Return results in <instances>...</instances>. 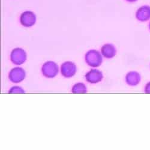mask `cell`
<instances>
[{"label":"cell","mask_w":150,"mask_h":150,"mask_svg":"<svg viewBox=\"0 0 150 150\" xmlns=\"http://www.w3.org/2000/svg\"><path fill=\"white\" fill-rule=\"evenodd\" d=\"M126 82L127 83L131 86H135L141 82V76L140 74L137 71H130L126 76Z\"/></svg>","instance_id":"3"},{"label":"cell","mask_w":150,"mask_h":150,"mask_svg":"<svg viewBox=\"0 0 150 150\" xmlns=\"http://www.w3.org/2000/svg\"><path fill=\"white\" fill-rule=\"evenodd\" d=\"M126 1L129 2V3H135V2L137 1H138V0H126Z\"/></svg>","instance_id":"6"},{"label":"cell","mask_w":150,"mask_h":150,"mask_svg":"<svg viewBox=\"0 0 150 150\" xmlns=\"http://www.w3.org/2000/svg\"><path fill=\"white\" fill-rule=\"evenodd\" d=\"M145 93H147V94H150V82H148L145 86Z\"/></svg>","instance_id":"5"},{"label":"cell","mask_w":150,"mask_h":150,"mask_svg":"<svg viewBox=\"0 0 150 150\" xmlns=\"http://www.w3.org/2000/svg\"><path fill=\"white\" fill-rule=\"evenodd\" d=\"M102 52L107 58H112L115 55L116 49L114 45L111 44H106L102 47Z\"/></svg>","instance_id":"4"},{"label":"cell","mask_w":150,"mask_h":150,"mask_svg":"<svg viewBox=\"0 0 150 150\" xmlns=\"http://www.w3.org/2000/svg\"><path fill=\"white\" fill-rule=\"evenodd\" d=\"M36 21V16L32 11H26L21 16V22L22 25L29 27L33 26Z\"/></svg>","instance_id":"2"},{"label":"cell","mask_w":150,"mask_h":150,"mask_svg":"<svg viewBox=\"0 0 150 150\" xmlns=\"http://www.w3.org/2000/svg\"><path fill=\"white\" fill-rule=\"evenodd\" d=\"M136 18L140 22H147L150 20V6L143 5L137 10Z\"/></svg>","instance_id":"1"},{"label":"cell","mask_w":150,"mask_h":150,"mask_svg":"<svg viewBox=\"0 0 150 150\" xmlns=\"http://www.w3.org/2000/svg\"><path fill=\"white\" fill-rule=\"evenodd\" d=\"M148 28H149V31H150V21H149V24H148Z\"/></svg>","instance_id":"7"}]
</instances>
